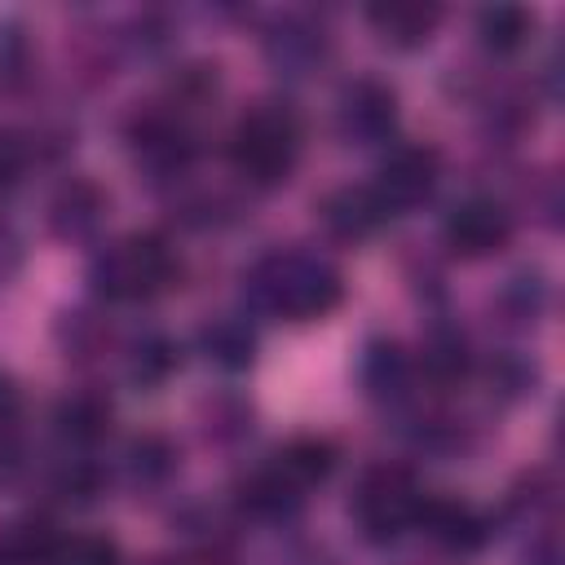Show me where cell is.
Segmentation results:
<instances>
[{
	"instance_id": "d6986e66",
	"label": "cell",
	"mask_w": 565,
	"mask_h": 565,
	"mask_svg": "<svg viewBox=\"0 0 565 565\" xmlns=\"http://www.w3.org/2000/svg\"><path fill=\"white\" fill-rule=\"evenodd\" d=\"M274 463L305 490V486L331 477V468H335V446H331L327 437H291V441L278 450Z\"/></svg>"
},
{
	"instance_id": "52a82bcc",
	"label": "cell",
	"mask_w": 565,
	"mask_h": 565,
	"mask_svg": "<svg viewBox=\"0 0 565 565\" xmlns=\"http://www.w3.org/2000/svg\"><path fill=\"white\" fill-rule=\"evenodd\" d=\"M446 247L463 260H481V256H494L508 238H512V216L494 203V199H463L455 203V212L446 216Z\"/></svg>"
},
{
	"instance_id": "f546056e",
	"label": "cell",
	"mask_w": 565,
	"mask_h": 565,
	"mask_svg": "<svg viewBox=\"0 0 565 565\" xmlns=\"http://www.w3.org/2000/svg\"><path fill=\"white\" fill-rule=\"evenodd\" d=\"M525 565H561V547H556V539L534 543V547H530V556H525Z\"/></svg>"
},
{
	"instance_id": "ba28073f",
	"label": "cell",
	"mask_w": 565,
	"mask_h": 565,
	"mask_svg": "<svg viewBox=\"0 0 565 565\" xmlns=\"http://www.w3.org/2000/svg\"><path fill=\"white\" fill-rule=\"evenodd\" d=\"M132 154L141 168H150L154 177H177L190 168V137L181 128L177 115H146L137 128H132Z\"/></svg>"
},
{
	"instance_id": "2e32d148",
	"label": "cell",
	"mask_w": 565,
	"mask_h": 565,
	"mask_svg": "<svg viewBox=\"0 0 565 565\" xmlns=\"http://www.w3.org/2000/svg\"><path fill=\"white\" fill-rule=\"evenodd\" d=\"M53 424H57V433H62L66 441L93 446V441H102V437L110 433V402H106L102 393H88V388H84V393H71V397L57 402Z\"/></svg>"
},
{
	"instance_id": "7c38bea8",
	"label": "cell",
	"mask_w": 565,
	"mask_h": 565,
	"mask_svg": "<svg viewBox=\"0 0 565 565\" xmlns=\"http://www.w3.org/2000/svg\"><path fill=\"white\" fill-rule=\"evenodd\" d=\"M300 486L278 468V463H269V468H256L252 477H243L238 486H234V503L247 512V516H256V521H282V516H296L300 512Z\"/></svg>"
},
{
	"instance_id": "8992f818",
	"label": "cell",
	"mask_w": 565,
	"mask_h": 565,
	"mask_svg": "<svg viewBox=\"0 0 565 565\" xmlns=\"http://www.w3.org/2000/svg\"><path fill=\"white\" fill-rule=\"evenodd\" d=\"M397 124V93L380 79H353L335 102V132L353 146L384 141Z\"/></svg>"
},
{
	"instance_id": "f1b7e54d",
	"label": "cell",
	"mask_w": 565,
	"mask_h": 565,
	"mask_svg": "<svg viewBox=\"0 0 565 565\" xmlns=\"http://www.w3.org/2000/svg\"><path fill=\"white\" fill-rule=\"evenodd\" d=\"M18 260H22V243H18V234L0 221V278H9V274L18 269Z\"/></svg>"
},
{
	"instance_id": "603a6c76",
	"label": "cell",
	"mask_w": 565,
	"mask_h": 565,
	"mask_svg": "<svg viewBox=\"0 0 565 565\" xmlns=\"http://www.w3.org/2000/svg\"><path fill=\"white\" fill-rule=\"evenodd\" d=\"M172 446H168V437H159V433H146V437H137L132 446H128V472H132V481H141V486H159L168 472H172Z\"/></svg>"
},
{
	"instance_id": "5b68a950",
	"label": "cell",
	"mask_w": 565,
	"mask_h": 565,
	"mask_svg": "<svg viewBox=\"0 0 565 565\" xmlns=\"http://www.w3.org/2000/svg\"><path fill=\"white\" fill-rule=\"evenodd\" d=\"M441 177V159L433 146H397L388 150V159L375 168V199L384 203V212H411L424 199H433Z\"/></svg>"
},
{
	"instance_id": "e0dca14e",
	"label": "cell",
	"mask_w": 565,
	"mask_h": 565,
	"mask_svg": "<svg viewBox=\"0 0 565 565\" xmlns=\"http://www.w3.org/2000/svg\"><path fill=\"white\" fill-rule=\"evenodd\" d=\"M362 384L371 397H402L411 384V358L393 340H375L362 353Z\"/></svg>"
},
{
	"instance_id": "4dcf8cb0",
	"label": "cell",
	"mask_w": 565,
	"mask_h": 565,
	"mask_svg": "<svg viewBox=\"0 0 565 565\" xmlns=\"http://www.w3.org/2000/svg\"><path fill=\"white\" fill-rule=\"evenodd\" d=\"M318 565H327V561H318Z\"/></svg>"
},
{
	"instance_id": "5bb4252c",
	"label": "cell",
	"mask_w": 565,
	"mask_h": 565,
	"mask_svg": "<svg viewBox=\"0 0 565 565\" xmlns=\"http://www.w3.org/2000/svg\"><path fill=\"white\" fill-rule=\"evenodd\" d=\"M102 212H106V194L93 185V181H66L53 199H49V230L66 243L75 238H88L97 225H102Z\"/></svg>"
},
{
	"instance_id": "3957f363",
	"label": "cell",
	"mask_w": 565,
	"mask_h": 565,
	"mask_svg": "<svg viewBox=\"0 0 565 565\" xmlns=\"http://www.w3.org/2000/svg\"><path fill=\"white\" fill-rule=\"evenodd\" d=\"M88 278L106 300H150L177 282V256L159 234H128L93 256Z\"/></svg>"
},
{
	"instance_id": "9c48e42d",
	"label": "cell",
	"mask_w": 565,
	"mask_h": 565,
	"mask_svg": "<svg viewBox=\"0 0 565 565\" xmlns=\"http://www.w3.org/2000/svg\"><path fill=\"white\" fill-rule=\"evenodd\" d=\"M265 57L278 75H309L327 57V35L305 18H278L265 31Z\"/></svg>"
},
{
	"instance_id": "484cf974",
	"label": "cell",
	"mask_w": 565,
	"mask_h": 565,
	"mask_svg": "<svg viewBox=\"0 0 565 565\" xmlns=\"http://www.w3.org/2000/svg\"><path fill=\"white\" fill-rule=\"evenodd\" d=\"M57 494L62 499H75V503H88L97 490H102V472L93 468V463H84V459H75V463H66L62 472H57Z\"/></svg>"
},
{
	"instance_id": "d4e9b609",
	"label": "cell",
	"mask_w": 565,
	"mask_h": 565,
	"mask_svg": "<svg viewBox=\"0 0 565 565\" xmlns=\"http://www.w3.org/2000/svg\"><path fill=\"white\" fill-rule=\"evenodd\" d=\"M543 300H547V291H543V278H539V274L512 278V282L503 287V296H499V305H503L516 322H534V318L543 313Z\"/></svg>"
},
{
	"instance_id": "cb8c5ba5",
	"label": "cell",
	"mask_w": 565,
	"mask_h": 565,
	"mask_svg": "<svg viewBox=\"0 0 565 565\" xmlns=\"http://www.w3.org/2000/svg\"><path fill=\"white\" fill-rule=\"evenodd\" d=\"M49 565H119V547L106 534H75V539H57Z\"/></svg>"
},
{
	"instance_id": "83f0119b",
	"label": "cell",
	"mask_w": 565,
	"mask_h": 565,
	"mask_svg": "<svg viewBox=\"0 0 565 565\" xmlns=\"http://www.w3.org/2000/svg\"><path fill=\"white\" fill-rule=\"evenodd\" d=\"M22 163H26V150H22V141H13V137H0V190L18 181Z\"/></svg>"
},
{
	"instance_id": "8fae6325",
	"label": "cell",
	"mask_w": 565,
	"mask_h": 565,
	"mask_svg": "<svg viewBox=\"0 0 565 565\" xmlns=\"http://www.w3.org/2000/svg\"><path fill=\"white\" fill-rule=\"evenodd\" d=\"M415 525H424L450 552H472V547H481L490 539V521L472 503H459V499H428L424 494Z\"/></svg>"
},
{
	"instance_id": "9a60e30c",
	"label": "cell",
	"mask_w": 565,
	"mask_h": 565,
	"mask_svg": "<svg viewBox=\"0 0 565 565\" xmlns=\"http://www.w3.org/2000/svg\"><path fill=\"white\" fill-rule=\"evenodd\" d=\"M199 353L221 371H247L256 362V331L243 318H212L199 331Z\"/></svg>"
},
{
	"instance_id": "30bf717a",
	"label": "cell",
	"mask_w": 565,
	"mask_h": 565,
	"mask_svg": "<svg viewBox=\"0 0 565 565\" xmlns=\"http://www.w3.org/2000/svg\"><path fill=\"white\" fill-rule=\"evenodd\" d=\"M318 216H322L327 234H335L344 243H358V238H371L384 225L388 212H384V203L375 199L371 185H340L318 203Z\"/></svg>"
},
{
	"instance_id": "ac0fdd59",
	"label": "cell",
	"mask_w": 565,
	"mask_h": 565,
	"mask_svg": "<svg viewBox=\"0 0 565 565\" xmlns=\"http://www.w3.org/2000/svg\"><path fill=\"white\" fill-rule=\"evenodd\" d=\"M53 552H57V534L35 516L0 530V565H49Z\"/></svg>"
},
{
	"instance_id": "7402d4cb",
	"label": "cell",
	"mask_w": 565,
	"mask_h": 565,
	"mask_svg": "<svg viewBox=\"0 0 565 565\" xmlns=\"http://www.w3.org/2000/svg\"><path fill=\"white\" fill-rule=\"evenodd\" d=\"M177 366H181V353H177V344L163 340V335H146V340L132 349V358H128V375H132V384H141V388H159Z\"/></svg>"
},
{
	"instance_id": "7a4b0ae2",
	"label": "cell",
	"mask_w": 565,
	"mask_h": 565,
	"mask_svg": "<svg viewBox=\"0 0 565 565\" xmlns=\"http://www.w3.org/2000/svg\"><path fill=\"white\" fill-rule=\"evenodd\" d=\"M296 154H300V119L287 102H256L230 137L234 168L256 185L287 181V172L296 168Z\"/></svg>"
},
{
	"instance_id": "4316f807",
	"label": "cell",
	"mask_w": 565,
	"mask_h": 565,
	"mask_svg": "<svg viewBox=\"0 0 565 565\" xmlns=\"http://www.w3.org/2000/svg\"><path fill=\"white\" fill-rule=\"evenodd\" d=\"M490 384H499L508 397H516V393H525L534 384V366H525L521 358H499L490 366Z\"/></svg>"
},
{
	"instance_id": "277c9868",
	"label": "cell",
	"mask_w": 565,
	"mask_h": 565,
	"mask_svg": "<svg viewBox=\"0 0 565 565\" xmlns=\"http://www.w3.org/2000/svg\"><path fill=\"white\" fill-rule=\"evenodd\" d=\"M419 503H424V494L411 481V472L393 468V463H380L362 477V486L353 494V516H358V525L371 543H388V539H397L402 530L415 525Z\"/></svg>"
},
{
	"instance_id": "ffe728a7",
	"label": "cell",
	"mask_w": 565,
	"mask_h": 565,
	"mask_svg": "<svg viewBox=\"0 0 565 565\" xmlns=\"http://www.w3.org/2000/svg\"><path fill=\"white\" fill-rule=\"evenodd\" d=\"M534 31V13L521 4H490L477 13V35L494 53H516Z\"/></svg>"
},
{
	"instance_id": "44dd1931",
	"label": "cell",
	"mask_w": 565,
	"mask_h": 565,
	"mask_svg": "<svg viewBox=\"0 0 565 565\" xmlns=\"http://www.w3.org/2000/svg\"><path fill=\"white\" fill-rule=\"evenodd\" d=\"M468 340L455 331V327H437V331H428V340H424V371L433 375V380H441V384H450V380H463L468 375Z\"/></svg>"
},
{
	"instance_id": "4fadbf2b",
	"label": "cell",
	"mask_w": 565,
	"mask_h": 565,
	"mask_svg": "<svg viewBox=\"0 0 565 565\" xmlns=\"http://www.w3.org/2000/svg\"><path fill=\"white\" fill-rule=\"evenodd\" d=\"M366 22L375 26V35L393 49H419L428 44V35L441 22L437 4H419V0H388V4H371Z\"/></svg>"
},
{
	"instance_id": "6da1fadb",
	"label": "cell",
	"mask_w": 565,
	"mask_h": 565,
	"mask_svg": "<svg viewBox=\"0 0 565 565\" xmlns=\"http://www.w3.org/2000/svg\"><path fill=\"white\" fill-rule=\"evenodd\" d=\"M247 300L287 322H313L340 305V274L313 252H269L247 269Z\"/></svg>"
}]
</instances>
